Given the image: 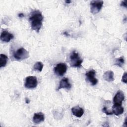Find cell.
<instances>
[{"instance_id": "1", "label": "cell", "mask_w": 127, "mask_h": 127, "mask_svg": "<svg viewBox=\"0 0 127 127\" xmlns=\"http://www.w3.org/2000/svg\"><path fill=\"white\" fill-rule=\"evenodd\" d=\"M43 18V15L39 10H35L32 11L29 18L31 28L37 32H39L42 26Z\"/></svg>"}, {"instance_id": "2", "label": "cell", "mask_w": 127, "mask_h": 127, "mask_svg": "<svg viewBox=\"0 0 127 127\" xmlns=\"http://www.w3.org/2000/svg\"><path fill=\"white\" fill-rule=\"evenodd\" d=\"M83 62V60L79 57L78 54L75 51H72L69 56V63L71 67H80L81 66V64Z\"/></svg>"}, {"instance_id": "3", "label": "cell", "mask_w": 127, "mask_h": 127, "mask_svg": "<svg viewBox=\"0 0 127 127\" xmlns=\"http://www.w3.org/2000/svg\"><path fill=\"white\" fill-rule=\"evenodd\" d=\"M29 52L24 48H20L18 49L14 54L13 57L17 60H25L29 58Z\"/></svg>"}, {"instance_id": "4", "label": "cell", "mask_w": 127, "mask_h": 127, "mask_svg": "<svg viewBox=\"0 0 127 127\" xmlns=\"http://www.w3.org/2000/svg\"><path fill=\"white\" fill-rule=\"evenodd\" d=\"M104 2L103 0H92L90 2V11L94 14L98 13L102 8Z\"/></svg>"}, {"instance_id": "5", "label": "cell", "mask_w": 127, "mask_h": 127, "mask_svg": "<svg viewBox=\"0 0 127 127\" xmlns=\"http://www.w3.org/2000/svg\"><path fill=\"white\" fill-rule=\"evenodd\" d=\"M38 84L37 79L36 76H29L25 79V87L28 89H33L37 87Z\"/></svg>"}, {"instance_id": "6", "label": "cell", "mask_w": 127, "mask_h": 127, "mask_svg": "<svg viewBox=\"0 0 127 127\" xmlns=\"http://www.w3.org/2000/svg\"><path fill=\"white\" fill-rule=\"evenodd\" d=\"M67 70V65L65 63H60L56 65L54 68L55 73L58 76H63Z\"/></svg>"}, {"instance_id": "7", "label": "cell", "mask_w": 127, "mask_h": 127, "mask_svg": "<svg viewBox=\"0 0 127 127\" xmlns=\"http://www.w3.org/2000/svg\"><path fill=\"white\" fill-rule=\"evenodd\" d=\"M95 74L96 71L94 69L90 70L85 73L87 79L91 83L92 85H95L98 82V80L95 77Z\"/></svg>"}, {"instance_id": "8", "label": "cell", "mask_w": 127, "mask_h": 127, "mask_svg": "<svg viewBox=\"0 0 127 127\" xmlns=\"http://www.w3.org/2000/svg\"><path fill=\"white\" fill-rule=\"evenodd\" d=\"M125 95L121 90H118L113 98V102L115 105H122L123 101L124 100Z\"/></svg>"}, {"instance_id": "9", "label": "cell", "mask_w": 127, "mask_h": 127, "mask_svg": "<svg viewBox=\"0 0 127 127\" xmlns=\"http://www.w3.org/2000/svg\"><path fill=\"white\" fill-rule=\"evenodd\" d=\"M71 87V85L69 82V80L67 78H63L60 82L59 86L58 87L57 90H59L62 88H65L66 89H70Z\"/></svg>"}, {"instance_id": "10", "label": "cell", "mask_w": 127, "mask_h": 127, "mask_svg": "<svg viewBox=\"0 0 127 127\" xmlns=\"http://www.w3.org/2000/svg\"><path fill=\"white\" fill-rule=\"evenodd\" d=\"M13 38V34L9 33L7 31L4 30L1 33L0 39L3 42H6V43L9 42Z\"/></svg>"}, {"instance_id": "11", "label": "cell", "mask_w": 127, "mask_h": 127, "mask_svg": "<svg viewBox=\"0 0 127 127\" xmlns=\"http://www.w3.org/2000/svg\"><path fill=\"white\" fill-rule=\"evenodd\" d=\"M44 115L41 112L35 113L33 117V121L36 124H38L43 122L44 121Z\"/></svg>"}, {"instance_id": "12", "label": "cell", "mask_w": 127, "mask_h": 127, "mask_svg": "<svg viewBox=\"0 0 127 127\" xmlns=\"http://www.w3.org/2000/svg\"><path fill=\"white\" fill-rule=\"evenodd\" d=\"M71 112L73 115L78 118L81 117L84 114V110L78 106L73 107L71 109Z\"/></svg>"}, {"instance_id": "13", "label": "cell", "mask_w": 127, "mask_h": 127, "mask_svg": "<svg viewBox=\"0 0 127 127\" xmlns=\"http://www.w3.org/2000/svg\"><path fill=\"white\" fill-rule=\"evenodd\" d=\"M124 107L122 106V105H115L113 106L112 107V112L116 116H119L122 114L124 113Z\"/></svg>"}, {"instance_id": "14", "label": "cell", "mask_w": 127, "mask_h": 127, "mask_svg": "<svg viewBox=\"0 0 127 127\" xmlns=\"http://www.w3.org/2000/svg\"><path fill=\"white\" fill-rule=\"evenodd\" d=\"M103 78L107 81L112 82L115 79L114 74L112 70H108L103 74Z\"/></svg>"}, {"instance_id": "15", "label": "cell", "mask_w": 127, "mask_h": 127, "mask_svg": "<svg viewBox=\"0 0 127 127\" xmlns=\"http://www.w3.org/2000/svg\"><path fill=\"white\" fill-rule=\"evenodd\" d=\"M8 58L7 56L4 54H0V67H4L7 62Z\"/></svg>"}, {"instance_id": "16", "label": "cell", "mask_w": 127, "mask_h": 127, "mask_svg": "<svg viewBox=\"0 0 127 127\" xmlns=\"http://www.w3.org/2000/svg\"><path fill=\"white\" fill-rule=\"evenodd\" d=\"M43 66H44L42 62H37L34 64V65L33 66V68L35 70H38V71L41 72L43 69Z\"/></svg>"}, {"instance_id": "17", "label": "cell", "mask_w": 127, "mask_h": 127, "mask_svg": "<svg viewBox=\"0 0 127 127\" xmlns=\"http://www.w3.org/2000/svg\"><path fill=\"white\" fill-rule=\"evenodd\" d=\"M125 63V60H124V57H121L119 58H117L116 60V62H115V65L120 66V67H122L123 65Z\"/></svg>"}, {"instance_id": "18", "label": "cell", "mask_w": 127, "mask_h": 127, "mask_svg": "<svg viewBox=\"0 0 127 127\" xmlns=\"http://www.w3.org/2000/svg\"><path fill=\"white\" fill-rule=\"evenodd\" d=\"M122 81L124 82L125 83H127V72H125L122 76Z\"/></svg>"}, {"instance_id": "19", "label": "cell", "mask_w": 127, "mask_h": 127, "mask_svg": "<svg viewBox=\"0 0 127 127\" xmlns=\"http://www.w3.org/2000/svg\"><path fill=\"white\" fill-rule=\"evenodd\" d=\"M103 112H104L106 115H112L113 113V112H109L107 110V108L106 107H104L103 109Z\"/></svg>"}, {"instance_id": "20", "label": "cell", "mask_w": 127, "mask_h": 127, "mask_svg": "<svg viewBox=\"0 0 127 127\" xmlns=\"http://www.w3.org/2000/svg\"><path fill=\"white\" fill-rule=\"evenodd\" d=\"M121 5L123 6V7H125L126 8H127V0H124V1H122L121 3Z\"/></svg>"}, {"instance_id": "21", "label": "cell", "mask_w": 127, "mask_h": 127, "mask_svg": "<svg viewBox=\"0 0 127 127\" xmlns=\"http://www.w3.org/2000/svg\"><path fill=\"white\" fill-rule=\"evenodd\" d=\"M18 17H20V18L23 17L24 16V14H23V13H20L18 14Z\"/></svg>"}, {"instance_id": "22", "label": "cell", "mask_w": 127, "mask_h": 127, "mask_svg": "<svg viewBox=\"0 0 127 127\" xmlns=\"http://www.w3.org/2000/svg\"><path fill=\"white\" fill-rule=\"evenodd\" d=\"M25 102H26V103L28 104V103L30 102L29 99L28 98H25Z\"/></svg>"}, {"instance_id": "23", "label": "cell", "mask_w": 127, "mask_h": 127, "mask_svg": "<svg viewBox=\"0 0 127 127\" xmlns=\"http://www.w3.org/2000/svg\"><path fill=\"white\" fill-rule=\"evenodd\" d=\"M124 124H125V125H124L125 126H127V118H126L125 119V123H124Z\"/></svg>"}, {"instance_id": "24", "label": "cell", "mask_w": 127, "mask_h": 127, "mask_svg": "<svg viewBox=\"0 0 127 127\" xmlns=\"http://www.w3.org/2000/svg\"><path fill=\"white\" fill-rule=\"evenodd\" d=\"M66 3H67V4H68V3H70L71 2V1H70V0H66L65 1Z\"/></svg>"}]
</instances>
